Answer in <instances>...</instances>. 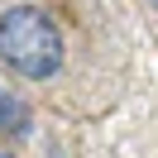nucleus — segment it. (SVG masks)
Segmentation results:
<instances>
[{"instance_id":"1","label":"nucleus","mask_w":158,"mask_h":158,"mask_svg":"<svg viewBox=\"0 0 158 158\" xmlns=\"http://www.w3.org/2000/svg\"><path fill=\"white\" fill-rule=\"evenodd\" d=\"M62 29L39 5H10L0 10V62L19 81H48L62 72Z\"/></svg>"},{"instance_id":"2","label":"nucleus","mask_w":158,"mask_h":158,"mask_svg":"<svg viewBox=\"0 0 158 158\" xmlns=\"http://www.w3.org/2000/svg\"><path fill=\"white\" fill-rule=\"evenodd\" d=\"M34 120L29 101H19L15 91H0V134H24Z\"/></svg>"},{"instance_id":"3","label":"nucleus","mask_w":158,"mask_h":158,"mask_svg":"<svg viewBox=\"0 0 158 158\" xmlns=\"http://www.w3.org/2000/svg\"><path fill=\"white\" fill-rule=\"evenodd\" d=\"M0 158H15V153H0Z\"/></svg>"},{"instance_id":"4","label":"nucleus","mask_w":158,"mask_h":158,"mask_svg":"<svg viewBox=\"0 0 158 158\" xmlns=\"http://www.w3.org/2000/svg\"><path fill=\"white\" fill-rule=\"evenodd\" d=\"M148 5H158V0H148Z\"/></svg>"}]
</instances>
